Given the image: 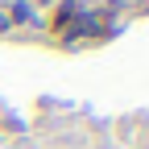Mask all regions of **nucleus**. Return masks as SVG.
<instances>
[{"instance_id":"7ed1b4c3","label":"nucleus","mask_w":149,"mask_h":149,"mask_svg":"<svg viewBox=\"0 0 149 149\" xmlns=\"http://www.w3.org/2000/svg\"><path fill=\"white\" fill-rule=\"evenodd\" d=\"M8 33H13V25H8V13L0 8V37H8Z\"/></svg>"},{"instance_id":"f03ea898","label":"nucleus","mask_w":149,"mask_h":149,"mask_svg":"<svg viewBox=\"0 0 149 149\" xmlns=\"http://www.w3.org/2000/svg\"><path fill=\"white\" fill-rule=\"evenodd\" d=\"M4 13H8V25H13V29H17V25H42V21H37V8L29 4V0H8Z\"/></svg>"},{"instance_id":"f257e3e1","label":"nucleus","mask_w":149,"mask_h":149,"mask_svg":"<svg viewBox=\"0 0 149 149\" xmlns=\"http://www.w3.org/2000/svg\"><path fill=\"white\" fill-rule=\"evenodd\" d=\"M79 13H83L79 0H58L54 13H50V33H54V37H66V33L74 29V21H79Z\"/></svg>"},{"instance_id":"20e7f679","label":"nucleus","mask_w":149,"mask_h":149,"mask_svg":"<svg viewBox=\"0 0 149 149\" xmlns=\"http://www.w3.org/2000/svg\"><path fill=\"white\" fill-rule=\"evenodd\" d=\"M33 8H46V4H58V0H29Z\"/></svg>"}]
</instances>
